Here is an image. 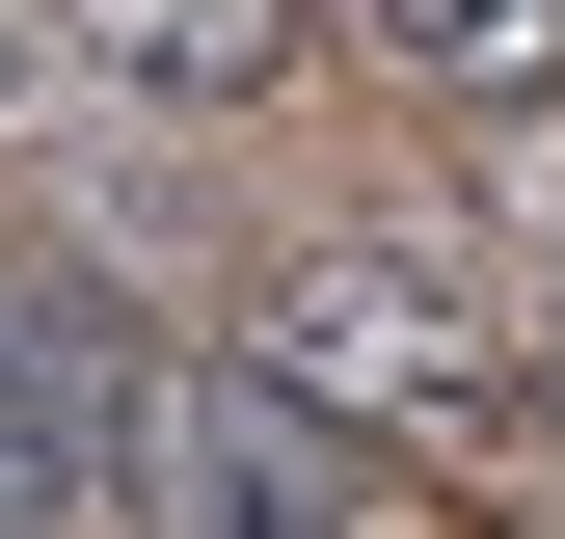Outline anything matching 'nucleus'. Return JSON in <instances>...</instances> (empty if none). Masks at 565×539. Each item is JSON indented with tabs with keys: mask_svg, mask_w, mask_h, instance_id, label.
Masks as SVG:
<instances>
[{
	"mask_svg": "<svg viewBox=\"0 0 565 539\" xmlns=\"http://www.w3.org/2000/svg\"><path fill=\"white\" fill-rule=\"evenodd\" d=\"M269 378L350 404V432H431V458H512V432H539L512 324H484L431 243H297V270H269Z\"/></svg>",
	"mask_w": 565,
	"mask_h": 539,
	"instance_id": "f257e3e1",
	"label": "nucleus"
},
{
	"mask_svg": "<svg viewBox=\"0 0 565 539\" xmlns=\"http://www.w3.org/2000/svg\"><path fill=\"white\" fill-rule=\"evenodd\" d=\"M135 512L162 539H350V404L269 351H135Z\"/></svg>",
	"mask_w": 565,
	"mask_h": 539,
	"instance_id": "f03ea898",
	"label": "nucleus"
},
{
	"mask_svg": "<svg viewBox=\"0 0 565 539\" xmlns=\"http://www.w3.org/2000/svg\"><path fill=\"white\" fill-rule=\"evenodd\" d=\"M82 512H135V351L0 270V539H82Z\"/></svg>",
	"mask_w": 565,
	"mask_h": 539,
	"instance_id": "7ed1b4c3",
	"label": "nucleus"
},
{
	"mask_svg": "<svg viewBox=\"0 0 565 539\" xmlns=\"http://www.w3.org/2000/svg\"><path fill=\"white\" fill-rule=\"evenodd\" d=\"M54 54L135 82V108H269L297 82V0H54Z\"/></svg>",
	"mask_w": 565,
	"mask_h": 539,
	"instance_id": "20e7f679",
	"label": "nucleus"
},
{
	"mask_svg": "<svg viewBox=\"0 0 565 539\" xmlns=\"http://www.w3.org/2000/svg\"><path fill=\"white\" fill-rule=\"evenodd\" d=\"M404 54H431L458 108H539L565 82V0H404Z\"/></svg>",
	"mask_w": 565,
	"mask_h": 539,
	"instance_id": "39448f33",
	"label": "nucleus"
},
{
	"mask_svg": "<svg viewBox=\"0 0 565 539\" xmlns=\"http://www.w3.org/2000/svg\"><path fill=\"white\" fill-rule=\"evenodd\" d=\"M484 189H512V216H539V243H565V82H539V108H512V135H484Z\"/></svg>",
	"mask_w": 565,
	"mask_h": 539,
	"instance_id": "423d86ee",
	"label": "nucleus"
},
{
	"mask_svg": "<svg viewBox=\"0 0 565 539\" xmlns=\"http://www.w3.org/2000/svg\"><path fill=\"white\" fill-rule=\"evenodd\" d=\"M539 432H565V351H539Z\"/></svg>",
	"mask_w": 565,
	"mask_h": 539,
	"instance_id": "0eeeda50",
	"label": "nucleus"
}]
</instances>
